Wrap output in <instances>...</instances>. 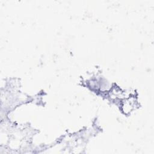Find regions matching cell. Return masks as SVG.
Here are the masks:
<instances>
[{"label":"cell","instance_id":"1","mask_svg":"<svg viewBox=\"0 0 154 154\" xmlns=\"http://www.w3.org/2000/svg\"><path fill=\"white\" fill-rule=\"evenodd\" d=\"M134 106H135V102L134 100H131L129 99L126 100V102H125V103L122 105L123 111L126 113L129 112L131 111L132 109H134Z\"/></svg>","mask_w":154,"mask_h":154}]
</instances>
